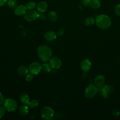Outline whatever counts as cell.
Returning a JSON list of instances; mask_svg holds the SVG:
<instances>
[{
  "mask_svg": "<svg viewBox=\"0 0 120 120\" xmlns=\"http://www.w3.org/2000/svg\"><path fill=\"white\" fill-rule=\"evenodd\" d=\"M29 112V108L28 106L26 105H22L20 106L19 109H18V112L19 114L22 116H26Z\"/></svg>",
  "mask_w": 120,
  "mask_h": 120,
  "instance_id": "15",
  "label": "cell"
},
{
  "mask_svg": "<svg viewBox=\"0 0 120 120\" xmlns=\"http://www.w3.org/2000/svg\"><path fill=\"white\" fill-rule=\"evenodd\" d=\"M49 64L52 68L58 69L62 65L61 60L58 57H53L49 60Z\"/></svg>",
  "mask_w": 120,
  "mask_h": 120,
  "instance_id": "8",
  "label": "cell"
},
{
  "mask_svg": "<svg viewBox=\"0 0 120 120\" xmlns=\"http://www.w3.org/2000/svg\"><path fill=\"white\" fill-rule=\"evenodd\" d=\"M39 13L36 10H30L24 14V19L29 22L34 21L38 17Z\"/></svg>",
  "mask_w": 120,
  "mask_h": 120,
  "instance_id": "6",
  "label": "cell"
},
{
  "mask_svg": "<svg viewBox=\"0 0 120 120\" xmlns=\"http://www.w3.org/2000/svg\"><path fill=\"white\" fill-rule=\"evenodd\" d=\"M5 98L2 94L0 92V105L3 104L5 101Z\"/></svg>",
  "mask_w": 120,
  "mask_h": 120,
  "instance_id": "30",
  "label": "cell"
},
{
  "mask_svg": "<svg viewBox=\"0 0 120 120\" xmlns=\"http://www.w3.org/2000/svg\"><path fill=\"white\" fill-rule=\"evenodd\" d=\"M33 74H32L31 73H28L26 75V76H25V79L28 82H30L31 81L32 79H33Z\"/></svg>",
  "mask_w": 120,
  "mask_h": 120,
  "instance_id": "26",
  "label": "cell"
},
{
  "mask_svg": "<svg viewBox=\"0 0 120 120\" xmlns=\"http://www.w3.org/2000/svg\"><path fill=\"white\" fill-rule=\"evenodd\" d=\"M35 6H36V4L35 2L33 1H30L27 4L26 7L27 10H33L35 8Z\"/></svg>",
  "mask_w": 120,
  "mask_h": 120,
  "instance_id": "24",
  "label": "cell"
},
{
  "mask_svg": "<svg viewBox=\"0 0 120 120\" xmlns=\"http://www.w3.org/2000/svg\"><path fill=\"white\" fill-rule=\"evenodd\" d=\"M38 18H39L41 20H45L46 18V16L43 13H40V14H39V15H38Z\"/></svg>",
  "mask_w": 120,
  "mask_h": 120,
  "instance_id": "28",
  "label": "cell"
},
{
  "mask_svg": "<svg viewBox=\"0 0 120 120\" xmlns=\"http://www.w3.org/2000/svg\"><path fill=\"white\" fill-rule=\"evenodd\" d=\"M39 104V102L37 99H33L29 101L28 105L31 108H34L38 105Z\"/></svg>",
  "mask_w": 120,
  "mask_h": 120,
  "instance_id": "22",
  "label": "cell"
},
{
  "mask_svg": "<svg viewBox=\"0 0 120 120\" xmlns=\"http://www.w3.org/2000/svg\"><path fill=\"white\" fill-rule=\"evenodd\" d=\"M5 108L4 107L0 106V118H2L5 113Z\"/></svg>",
  "mask_w": 120,
  "mask_h": 120,
  "instance_id": "27",
  "label": "cell"
},
{
  "mask_svg": "<svg viewBox=\"0 0 120 120\" xmlns=\"http://www.w3.org/2000/svg\"><path fill=\"white\" fill-rule=\"evenodd\" d=\"M27 10V9L26 6H24L22 5H19L15 8V13L18 16H21L24 15L26 13Z\"/></svg>",
  "mask_w": 120,
  "mask_h": 120,
  "instance_id": "11",
  "label": "cell"
},
{
  "mask_svg": "<svg viewBox=\"0 0 120 120\" xmlns=\"http://www.w3.org/2000/svg\"><path fill=\"white\" fill-rule=\"evenodd\" d=\"M42 65L38 62H34L31 63L29 68V70L33 75H37L41 71Z\"/></svg>",
  "mask_w": 120,
  "mask_h": 120,
  "instance_id": "7",
  "label": "cell"
},
{
  "mask_svg": "<svg viewBox=\"0 0 120 120\" xmlns=\"http://www.w3.org/2000/svg\"><path fill=\"white\" fill-rule=\"evenodd\" d=\"M64 32H65V30L64 29H60V30H59L58 31H57V35H58L59 36H62L64 34Z\"/></svg>",
  "mask_w": 120,
  "mask_h": 120,
  "instance_id": "29",
  "label": "cell"
},
{
  "mask_svg": "<svg viewBox=\"0 0 120 120\" xmlns=\"http://www.w3.org/2000/svg\"><path fill=\"white\" fill-rule=\"evenodd\" d=\"M89 5L94 9H97L99 8L101 3L100 0H88Z\"/></svg>",
  "mask_w": 120,
  "mask_h": 120,
  "instance_id": "16",
  "label": "cell"
},
{
  "mask_svg": "<svg viewBox=\"0 0 120 120\" xmlns=\"http://www.w3.org/2000/svg\"><path fill=\"white\" fill-rule=\"evenodd\" d=\"M81 68L84 72H88L91 68V63L90 61L88 59L83 60L81 63Z\"/></svg>",
  "mask_w": 120,
  "mask_h": 120,
  "instance_id": "10",
  "label": "cell"
},
{
  "mask_svg": "<svg viewBox=\"0 0 120 120\" xmlns=\"http://www.w3.org/2000/svg\"><path fill=\"white\" fill-rule=\"evenodd\" d=\"M48 18L51 22H55L57 18V15L56 13L54 11L50 12L48 14Z\"/></svg>",
  "mask_w": 120,
  "mask_h": 120,
  "instance_id": "20",
  "label": "cell"
},
{
  "mask_svg": "<svg viewBox=\"0 0 120 120\" xmlns=\"http://www.w3.org/2000/svg\"><path fill=\"white\" fill-rule=\"evenodd\" d=\"M7 2L8 7L11 8H15L17 6V2L16 0H8Z\"/></svg>",
  "mask_w": 120,
  "mask_h": 120,
  "instance_id": "23",
  "label": "cell"
},
{
  "mask_svg": "<svg viewBox=\"0 0 120 120\" xmlns=\"http://www.w3.org/2000/svg\"><path fill=\"white\" fill-rule=\"evenodd\" d=\"M96 23L97 26L102 30L109 28L111 25L110 18L105 15H98L96 19Z\"/></svg>",
  "mask_w": 120,
  "mask_h": 120,
  "instance_id": "2",
  "label": "cell"
},
{
  "mask_svg": "<svg viewBox=\"0 0 120 120\" xmlns=\"http://www.w3.org/2000/svg\"><path fill=\"white\" fill-rule=\"evenodd\" d=\"M113 91L114 89L112 86L110 85H106L102 89L101 93L102 97L104 98H107L109 96V94L113 92Z\"/></svg>",
  "mask_w": 120,
  "mask_h": 120,
  "instance_id": "9",
  "label": "cell"
},
{
  "mask_svg": "<svg viewBox=\"0 0 120 120\" xmlns=\"http://www.w3.org/2000/svg\"><path fill=\"white\" fill-rule=\"evenodd\" d=\"M42 69L45 73H49L51 70V67L50 64H49L45 62L42 65Z\"/></svg>",
  "mask_w": 120,
  "mask_h": 120,
  "instance_id": "21",
  "label": "cell"
},
{
  "mask_svg": "<svg viewBox=\"0 0 120 120\" xmlns=\"http://www.w3.org/2000/svg\"><path fill=\"white\" fill-rule=\"evenodd\" d=\"M20 100L23 104H28L30 101V98L27 94L24 93L21 95Z\"/></svg>",
  "mask_w": 120,
  "mask_h": 120,
  "instance_id": "18",
  "label": "cell"
},
{
  "mask_svg": "<svg viewBox=\"0 0 120 120\" xmlns=\"http://www.w3.org/2000/svg\"><path fill=\"white\" fill-rule=\"evenodd\" d=\"M40 113L42 118L45 120H50L53 118L54 112L51 107L49 106H45L42 109Z\"/></svg>",
  "mask_w": 120,
  "mask_h": 120,
  "instance_id": "4",
  "label": "cell"
},
{
  "mask_svg": "<svg viewBox=\"0 0 120 120\" xmlns=\"http://www.w3.org/2000/svg\"><path fill=\"white\" fill-rule=\"evenodd\" d=\"M81 1H82V3L84 6H87L89 5L88 0H81Z\"/></svg>",
  "mask_w": 120,
  "mask_h": 120,
  "instance_id": "31",
  "label": "cell"
},
{
  "mask_svg": "<svg viewBox=\"0 0 120 120\" xmlns=\"http://www.w3.org/2000/svg\"><path fill=\"white\" fill-rule=\"evenodd\" d=\"M7 1L8 0H0V7L4 6Z\"/></svg>",
  "mask_w": 120,
  "mask_h": 120,
  "instance_id": "32",
  "label": "cell"
},
{
  "mask_svg": "<svg viewBox=\"0 0 120 120\" xmlns=\"http://www.w3.org/2000/svg\"><path fill=\"white\" fill-rule=\"evenodd\" d=\"M105 81V77L101 75H99L96 77L94 80V82L96 86H101Z\"/></svg>",
  "mask_w": 120,
  "mask_h": 120,
  "instance_id": "14",
  "label": "cell"
},
{
  "mask_svg": "<svg viewBox=\"0 0 120 120\" xmlns=\"http://www.w3.org/2000/svg\"><path fill=\"white\" fill-rule=\"evenodd\" d=\"M44 38L47 41H52L56 39L57 38V35L54 31L49 30L45 32L44 35Z\"/></svg>",
  "mask_w": 120,
  "mask_h": 120,
  "instance_id": "12",
  "label": "cell"
},
{
  "mask_svg": "<svg viewBox=\"0 0 120 120\" xmlns=\"http://www.w3.org/2000/svg\"><path fill=\"white\" fill-rule=\"evenodd\" d=\"M28 68L25 66H21L18 68V72L21 75H26L29 71Z\"/></svg>",
  "mask_w": 120,
  "mask_h": 120,
  "instance_id": "17",
  "label": "cell"
},
{
  "mask_svg": "<svg viewBox=\"0 0 120 120\" xmlns=\"http://www.w3.org/2000/svg\"><path fill=\"white\" fill-rule=\"evenodd\" d=\"M114 11L117 15L120 16V3L116 5Z\"/></svg>",
  "mask_w": 120,
  "mask_h": 120,
  "instance_id": "25",
  "label": "cell"
},
{
  "mask_svg": "<svg viewBox=\"0 0 120 120\" xmlns=\"http://www.w3.org/2000/svg\"><path fill=\"white\" fill-rule=\"evenodd\" d=\"M98 89L94 85H89L85 90V96L88 98H92L97 94Z\"/></svg>",
  "mask_w": 120,
  "mask_h": 120,
  "instance_id": "5",
  "label": "cell"
},
{
  "mask_svg": "<svg viewBox=\"0 0 120 120\" xmlns=\"http://www.w3.org/2000/svg\"><path fill=\"white\" fill-rule=\"evenodd\" d=\"M37 54L40 60L45 62L51 58L52 51L49 46L46 45H42L38 48Z\"/></svg>",
  "mask_w": 120,
  "mask_h": 120,
  "instance_id": "1",
  "label": "cell"
},
{
  "mask_svg": "<svg viewBox=\"0 0 120 120\" xmlns=\"http://www.w3.org/2000/svg\"><path fill=\"white\" fill-rule=\"evenodd\" d=\"M47 8V4L45 1L40 2L37 6V11L39 13H44Z\"/></svg>",
  "mask_w": 120,
  "mask_h": 120,
  "instance_id": "13",
  "label": "cell"
},
{
  "mask_svg": "<svg viewBox=\"0 0 120 120\" xmlns=\"http://www.w3.org/2000/svg\"><path fill=\"white\" fill-rule=\"evenodd\" d=\"M3 104L5 109L10 112L15 111L17 107V102L14 99L11 98L6 99Z\"/></svg>",
  "mask_w": 120,
  "mask_h": 120,
  "instance_id": "3",
  "label": "cell"
},
{
  "mask_svg": "<svg viewBox=\"0 0 120 120\" xmlns=\"http://www.w3.org/2000/svg\"><path fill=\"white\" fill-rule=\"evenodd\" d=\"M95 22V19L92 17H88L84 20V23L85 26H90L94 24Z\"/></svg>",
  "mask_w": 120,
  "mask_h": 120,
  "instance_id": "19",
  "label": "cell"
}]
</instances>
